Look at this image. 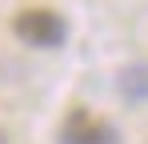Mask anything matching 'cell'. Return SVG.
<instances>
[{
  "instance_id": "1",
  "label": "cell",
  "mask_w": 148,
  "mask_h": 144,
  "mask_svg": "<svg viewBox=\"0 0 148 144\" xmlns=\"http://www.w3.org/2000/svg\"><path fill=\"white\" fill-rule=\"evenodd\" d=\"M12 32L32 48H60L64 36H68V24L64 16H56L52 8H28L12 20Z\"/></svg>"
},
{
  "instance_id": "2",
  "label": "cell",
  "mask_w": 148,
  "mask_h": 144,
  "mask_svg": "<svg viewBox=\"0 0 148 144\" xmlns=\"http://www.w3.org/2000/svg\"><path fill=\"white\" fill-rule=\"evenodd\" d=\"M64 144H116V128L108 120H92L84 112H76L64 128Z\"/></svg>"
},
{
  "instance_id": "3",
  "label": "cell",
  "mask_w": 148,
  "mask_h": 144,
  "mask_svg": "<svg viewBox=\"0 0 148 144\" xmlns=\"http://www.w3.org/2000/svg\"><path fill=\"white\" fill-rule=\"evenodd\" d=\"M0 144H4V132H0Z\"/></svg>"
}]
</instances>
